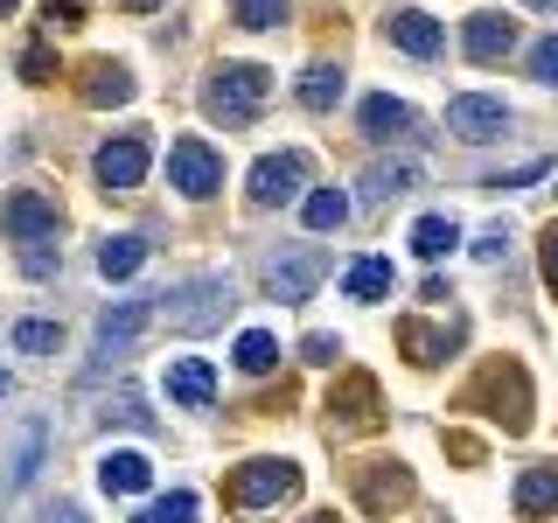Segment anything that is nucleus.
Wrapping results in <instances>:
<instances>
[{
  "label": "nucleus",
  "instance_id": "nucleus-1",
  "mask_svg": "<svg viewBox=\"0 0 558 523\" xmlns=\"http://www.w3.org/2000/svg\"><path fill=\"white\" fill-rule=\"evenodd\" d=\"M161 314H168V328H182V336H209V328H223L231 321V307H238V287L223 272H203V279H189L182 293H161Z\"/></svg>",
  "mask_w": 558,
  "mask_h": 523
},
{
  "label": "nucleus",
  "instance_id": "nucleus-2",
  "mask_svg": "<svg viewBox=\"0 0 558 523\" xmlns=\"http://www.w3.org/2000/svg\"><path fill=\"white\" fill-rule=\"evenodd\" d=\"M272 92V70H258V63H217L209 70V84H203V105L223 119V126H244V119L266 105Z\"/></svg>",
  "mask_w": 558,
  "mask_h": 523
},
{
  "label": "nucleus",
  "instance_id": "nucleus-3",
  "mask_svg": "<svg viewBox=\"0 0 558 523\" xmlns=\"http://www.w3.org/2000/svg\"><path fill=\"white\" fill-rule=\"evenodd\" d=\"M293 488H301V467L293 461H252L231 475V502L238 510H272V502H287Z\"/></svg>",
  "mask_w": 558,
  "mask_h": 523
},
{
  "label": "nucleus",
  "instance_id": "nucleus-4",
  "mask_svg": "<svg viewBox=\"0 0 558 523\" xmlns=\"http://www.w3.org/2000/svg\"><path fill=\"white\" fill-rule=\"evenodd\" d=\"M57 203L43 196V188H14L8 203H0V231H8L14 244H57Z\"/></svg>",
  "mask_w": 558,
  "mask_h": 523
},
{
  "label": "nucleus",
  "instance_id": "nucleus-5",
  "mask_svg": "<svg viewBox=\"0 0 558 523\" xmlns=\"http://www.w3.org/2000/svg\"><path fill=\"white\" fill-rule=\"evenodd\" d=\"M322 279H328V252L301 244V252H287V258H272V266H266V293H272L279 307H293V301H307Z\"/></svg>",
  "mask_w": 558,
  "mask_h": 523
},
{
  "label": "nucleus",
  "instance_id": "nucleus-6",
  "mask_svg": "<svg viewBox=\"0 0 558 523\" xmlns=\"http://www.w3.org/2000/svg\"><path fill=\"white\" fill-rule=\"evenodd\" d=\"M168 182L182 188L189 203H203V196L223 188V161L203 147V139H174V147H168Z\"/></svg>",
  "mask_w": 558,
  "mask_h": 523
},
{
  "label": "nucleus",
  "instance_id": "nucleus-7",
  "mask_svg": "<svg viewBox=\"0 0 558 523\" xmlns=\"http://www.w3.org/2000/svg\"><path fill=\"white\" fill-rule=\"evenodd\" d=\"M447 133L468 139V147H482V139H502V133H510V105L461 92V98H447Z\"/></svg>",
  "mask_w": 558,
  "mask_h": 523
},
{
  "label": "nucleus",
  "instance_id": "nucleus-8",
  "mask_svg": "<svg viewBox=\"0 0 558 523\" xmlns=\"http://www.w3.org/2000/svg\"><path fill=\"white\" fill-rule=\"evenodd\" d=\"M301 182H307L301 154H266V161L252 168V188H244V196H252V209H279V203L301 196Z\"/></svg>",
  "mask_w": 558,
  "mask_h": 523
},
{
  "label": "nucleus",
  "instance_id": "nucleus-9",
  "mask_svg": "<svg viewBox=\"0 0 558 523\" xmlns=\"http://www.w3.org/2000/svg\"><path fill=\"white\" fill-rule=\"evenodd\" d=\"M154 321V301L147 293H133V301H112L98 314V363H112V356H126V349L140 342V328Z\"/></svg>",
  "mask_w": 558,
  "mask_h": 523
},
{
  "label": "nucleus",
  "instance_id": "nucleus-10",
  "mask_svg": "<svg viewBox=\"0 0 558 523\" xmlns=\"http://www.w3.org/2000/svg\"><path fill=\"white\" fill-rule=\"evenodd\" d=\"M92 168H98L105 196H133V188L147 182V139H105Z\"/></svg>",
  "mask_w": 558,
  "mask_h": 523
},
{
  "label": "nucleus",
  "instance_id": "nucleus-11",
  "mask_svg": "<svg viewBox=\"0 0 558 523\" xmlns=\"http://www.w3.org/2000/svg\"><path fill=\"white\" fill-rule=\"evenodd\" d=\"M43 453H49V426H43V418H22V426H14L8 461H0V488H28L35 467H43Z\"/></svg>",
  "mask_w": 558,
  "mask_h": 523
},
{
  "label": "nucleus",
  "instance_id": "nucleus-12",
  "mask_svg": "<svg viewBox=\"0 0 558 523\" xmlns=\"http://www.w3.org/2000/svg\"><path fill=\"white\" fill-rule=\"evenodd\" d=\"M461 49L475 63H502L517 49V22H510V14H475V22L461 28Z\"/></svg>",
  "mask_w": 558,
  "mask_h": 523
},
{
  "label": "nucleus",
  "instance_id": "nucleus-13",
  "mask_svg": "<svg viewBox=\"0 0 558 523\" xmlns=\"http://www.w3.org/2000/svg\"><path fill=\"white\" fill-rule=\"evenodd\" d=\"M209 398H217V370H209L203 356H182V363H168V405H182V412H203Z\"/></svg>",
  "mask_w": 558,
  "mask_h": 523
},
{
  "label": "nucleus",
  "instance_id": "nucleus-14",
  "mask_svg": "<svg viewBox=\"0 0 558 523\" xmlns=\"http://www.w3.org/2000/svg\"><path fill=\"white\" fill-rule=\"evenodd\" d=\"M147 482H154V461H147V453H133V447H119V453H105V461H98V488H105V496H140Z\"/></svg>",
  "mask_w": 558,
  "mask_h": 523
},
{
  "label": "nucleus",
  "instance_id": "nucleus-15",
  "mask_svg": "<svg viewBox=\"0 0 558 523\" xmlns=\"http://www.w3.org/2000/svg\"><path fill=\"white\" fill-rule=\"evenodd\" d=\"M418 182H426L418 161H377L371 174H363V203H398V196H412Z\"/></svg>",
  "mask_w": 558,
  "mask_h": 523
},
{
  "label": "nucleus",
  "instance_id": "nucleus-16",
  "mask_svg": "<svg viewBox=\"0 0 558 523\" xmlns=\"http://www.w3.org/2000/svg\"><path fill=\"white\" fill-rule=\"evenodd\" d=\"M384 28H391V42L405 49V57H440V22H433V14H418V8H398Z\"/></svg>",
  "mask_w": 558,
  "mask_h": 523
},
{
  "label": "nucleus",
  "instance_id": "nucleus-17",
  "mask_svg": "<svg viewBox=\"0 0 558 523\" xmlns=\"http://www.w3.org/2000/svg\"><path fill=\"white\" fill-rule=\"evenodd\" d=\"M328 418H349V426H371L377 418V384L371 377H342L328 391Z\"/></svg>",
  "mask_w": 558,
  "mask_h": 523
},
{
  "label": "nucleus",
  "instance_id": "nucleus-18",
  "mask_svg": "<svg viewBox=\"0 0 558 523\" xmlns=\"http://www.w3.org/2000/svg\"><path fill=\"white\" fill-rule=\"evenodd\" d=\"M356 119H363V133H371V139H405V133H412V105H405V98H384V92L363 98Z\"/></svg>",
  "mask_w": 558,
  "mask_h": 523
},
{
  "label": "nucleus",
  "instance_id": "nucleus-19",
  "mask_svg": "<svg viewBox=\"0 0 558 523\" xmlns=\"http://www.w3.org/2000/svg\"><path fill=\"white\" fill-rule=\"evenodd\" d=\"M140 266H147V238H140V231H119V238L98 244V272L105 279H133Z\"/></svg>",
  "mask_w": 558,
  "mask_h": 523
},
{
  "label": "nucleus",
  "instance_id": "nucleus-20",
  "mask_svg": "<svg viewBox=\"0 0 558 523\" xmlns=\"http://www.w3.org/2000/svg\"><path fill=\"white\" fill-rule=\"evenodd\" d=\"M391 287H398L391 258H356V266L342 272V293H349V301H384Z\"/></svg>",
  "mask_w": 558,
  "mask_h": 523
},
{
  "label": "nucleus",
  "instance_id": "nucleus-21",
  "mask_svg": "<svg viewBox=\"0 0 558 523\" xmlns=\"http://www.w3.org/2000/svg\"><path fill=\"white\" fill-rule=\"evenodd\" d=\"M517 510L523 516H551L558 510V467H523L517 475Z\"/></svg>",
  "mask_w": 558,
  "mask_h": 523
},
{
  "label": "nucleus",
  "instance_id": "nucleus-22",
  "mask_svg": "<svg viewBox=\"0 0 558 523\" xmlns=\"http://www.w3.org/2000/svg\"><path fill=\"white\" fill-rule=\"evenodd\" d=\"M405 496H412V475H405V467H377V475L363 482V510H371V516L398 510V502H405Z\"/></svg>",
  "mask_w": 558,
  "mask_h": 523
},
{
  "label": "nucleus",
  "instance_id": "nucleus-23",
  "mask_svg": "<svg viewBox=\"0 0 558 523\" xmlns=\"http://www.w3.org/2000/svg\"><path fill=\"white\" fill-rule=\"evenodd\" d=\"M84 98H92V105H126L133 98V77L119 63H92V70H84Z\"/></svg>",
  "mask_w": 558,
  "mask_h": 523
},
{
  "label": "nucleus",
  "instance_id": "nucleus-24",
  "mask_svg": "<svg viewBox=\"0 0 558 523\" xmlns=\"http://www.w3.org/2000/svg\"><path fill=\"white\" fill-rule=\"evenodd\" d=\"M453 244H461V223H453V217H418L412 223V252L418 258H447Z\"/></svg>",
  "mask_w": 558,
  "mask_h": 523
},
{
  "label": "nucleus",
  "instance_id": "nucleus-25",
  "mask_svg": "<svg viewBox=\"0 0 558 523\" xmlns=\"http://www.w3.org/2000/svg\"><path fill=\"white\" fill-rule=\"evenodd\" d=\"M301 217H307V231H342V223H349V196H342V188H314V196L301 203Z\"/></svg>",
  "mask_w": 558,
  "mask_h": 523
},
{
  "label": "nucleus",
  "instance_id": "nucleus-26",
  "mask_svg": "<svg viewBox=\"0 0 558 523\" xmlns=\"http://www.w3.org/2000/svg\"><path fill=\"white\" fill-rule=\"evenodd\" d=\"M336 98H342V70L336 63H314L307 77H301V105H307V112H328Z\"/></svg>",
  "mask_w": 558,
  "mask_h": 523
},
{
  "label": "nucleus",
  "instance_id": "nucleus-27",
  "mask_svg": "<svg viewBox=\"0 0 558 523\" xmlns=\"http://www.w3.org/2000/svg\"><path fill=\"white\" fill-rule=\"evenodd\" d=\"M272 363H279V342L266 336V328H252V336H238V370H244V377H266Z\"/></svg>",
  "mask_w": 558,
  "mask_h": 523
},
{
  "label": "nucleus",
  "instance_id": "nucleus-28",
  "mask_svg": "<svg viewBox=\"0 0 558 523\" xmlns=\"http://www.w3.org/2000/svg\"><path fill=\"white\" fill-rule=\"evenodd\" d=\"M287 0H231V22L238 28H279V22H287Z\"/></svg>",
  "mask_w": 558,
  "mask_h": 523
},
{
  "label": "nucleus",
  "instance_id": "nucleus-29",
  "mask_svg": "<svg viewBox=\"0 0 558 523\" xmlns=\"http://www.w3.org/2000/svg\"><path fill=\"white\" fill-rule=\"evenodd\" d=\"M398 342L412 349V363H440L447 349H453V336H433V328H418V321H405V328H398Z\"/></svg>",
  "mask_w": 558,
  "mask_h": 523
},
{
  "label": "nucleus",
  "instance_id": "nucleus-30",
  "mask_svg": "<svg viewBox=\"0 0 558 523\" xmlns=\"http://www.w3.org/2000/svg\"><path fill=\"white\" fill-rule=\"evenodd\" d=\"M196 516H203V502L189 496V488H174V496H161V502H154V510L140 516V523H196Z\"/></svg>",
  "mask_w": 558,
  "mask_h": 523
},
{
  "label": "nucleus",
  "instance_id": "nucleus-31",
  "mask_svg": "<svg viewBox=\"0 0 558 523\" xmlns=\"http://www.w3.org/2000/svg\"><path fill=\"white\" fill-rule=\"evenodd\" d=\"M57 321H22L14 328V349H22V356H57Z\"/></svg>",
  "mask_w": 558,
  "mask_h": 523
},
{
  "label": "nucleus",
  "instance_id": "nucleus-32",
  "mask_svg": "<svg viewBox=\"0 0 558 523\" xmlns=\"http://www.w3.org/2000/svg\"><path fill=\"white\" fill-rule=\"evenodd\" d=\"M531 77H537V84H558V35L531 42Z\"/></svg>",
  "mask_w": 558,
  "mask_h": 523
},
{
  "label": "nucleus",
  "instance_id": "nucleus-33",
  "mask_svg": "<svg viewBox=\"0 0 558 523\" xmlns=\"http://www.w3.org/2000/svg\"><path fill=\"white\" fill-rule=\"evenodd\" d=\"M105 418H119V426H147V405H140V391H119L112 405H105Z\"/></svg>",
  "mask_w": 558,
  "mask_h": 523
},
{
  "label": "nucleus",
  "instance_id": "nucleus-34",
  "mask_svg": "<svg viewBox=\"0 0 558 523\" xmlns=\"http://www.w3.org/2000/svg\"><path fill=\"white\" fill-rule=\"evenodd\" d=\"M551 174V161H523V168H510V174H496L488 188H531V182H545Z\"/></svg>",
  "mask_w": 558,
  "mask_h": 523
},
{
  "label": "nucleus",
  "instance_id": "nucleus-35",
  "mask_svg": "<svg viewBox=\"0 0 558 523\" xmlns=\"http://www.w3.org/2000/svg\"><path fill=\"white\" fill-rule=\"evenodd\" d=\"M22 77H28V84H49V77H57V57H49V49L35 42L28 57H22Z\"/></svg>",
  "mask_w": 558,
  "mask_h": 523
},
{
  "label": "nucleus",
  "instance_id": "nucleus-36",
  "mask_svg": "<svg viewBox=\"0 0 558 523\" xmlns=\"http://www.w3.org/2000/svg\"><path fill=\"white\" fill-rule=\"evenodd\" d=\"M301 356H307V363H322V370H328V363L342 356V342H336V336H307V342H301Z\"/></svg>",
  "mask_w": 558,
  "mask_h": 523
},
{
  "label": "nucleus",
  "instance_id": "nucleus-37",
  "mask_svg": "<svg viewBox=\"0 0 558 523\" xmlns=\"http://www.w3.org/2000/svg\"><path fill=\"white\" fill-rule=\"evenodd\" d=\"M49 28H77V14H84V0H49Z\"/></svg>",
  "mask_w": 558,
  "mask_h": 523
},
{
  "label": "nucleus",
  "instance_id": "nucleus-38",
  "mask_svg": "<svg viewBox=\"0 0 558 523\" xmlns=\"http://www.w3.org/2000/svg\"><path fill=\"white\" fill-rule=\"evenodd\" d=\"M502 252H510V244H502V231H488V238L475 244V258H482V266H496V258H502Z\"/></svg>",
  "mask_w": 558,
  "mask_h": 523
},
{
  "label": "nucleus",
  "instance_id": "nucleus-39",
  "mask_svg": "<svg viewBox=\"0 0 558 523\" xmlns=\"http://www.w3.org/2000/svg\"><path fill=\"white\" fill-rule=\"evenodd\" d=\"M545 279H551V293H558V223L545 231Z\"/></svg>",
  "mask_w": 558,
  "mask_h": 523
},
{
  "label": "nucleus",
  "instance_id": "nucleus-40",
  "mask_svg": "<svg viewBox=\"0 0 558 523\" xmlns=\"http://www.w3.org/2000/svg\"><path fill=\"white\" fill-rule=\"evenodd\" d=\"M112 8H126V14H154V8H168V0H112Z\"/></svg>",
  "mask_w": 558,
  "mask_h": 523
},
{
  "label": "nucleus",
  "instance_id": "nucleus-41",
  "mask_svg": "<svg viewBox=\"0 0 558 523\" xmlns=\"http://www.w3.org/2000/svg\"><path fill=\"white\" fill-rule=\"evenodd\" d=\"M49 523H84V510H77V502H63V510L49 516Z\"/></svg>",
  "mask_w": 558,
  "mask_h": 523
},
{
  "label": "nucleus",
  "instance_id": "nucleus-42",
  "mask_svg": "<svg viewBox=\"0 0 558 523\" xmlns=\"http://www.w3.org/2000/svg\"><path fill=\"white\" fill-rule=\"evenodd\" d=\"M8 391H14V377H8V370H0V398H8Z\"/></svg>",
  "mask_w": 558,
  "mask_h": 523
},
{
  "label": "nucleus",
  "instance_id": "nucleus-43",
  "mask_svg": "<svg viewBox=\"0 0 558 523\" xmlns=\"http://www.w3.org/2000/svg\"><path fill=\"white\" fill-rule=\"evenodd\" d=\"M523 8H558V0H523Z\"/></svg>",
  "mask_w": 558,
  "mask_h": 523
},
{
  "label": "nucleus",
  "instance_id": "nucleus-44",
  "mask_svg": "<svg viewBox=\"0 0 558 523\" xmlns=\"http://www.w3.org/2000/svg\"><path fill=\"white\" fill-rule=\"evenodd\" d=\"M307 523H336V516H307Z\"/></svg>",
  "mask_w": 558,
  "mask_h": 523
},
{
  "label": "nucleus",
  "instance_id": "nucleus-45",
  "mask_svg": "<svg viewBox=\"0 0 558 523\" xmlns=\"http://www.w3.org/2000/svg\"><path fill=\"white\" fill-rule=\"evenodd\" d=\"M8 8H14V0H0V14H8Z\"/></svg>",
  "mask_w": 558,
  "mask_h": 523
}]
</instances>
